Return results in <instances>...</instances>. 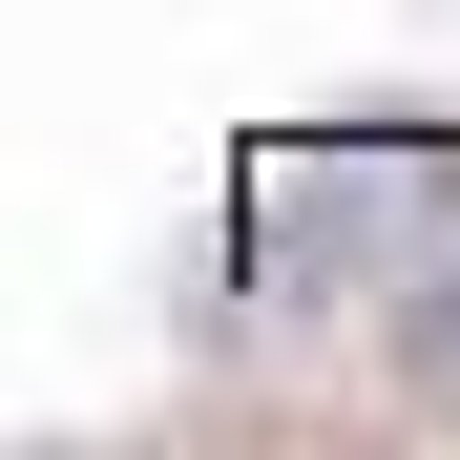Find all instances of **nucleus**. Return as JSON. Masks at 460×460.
<instances>
[{
	"label": "nucleus",
	"instance_id": "nucleus-1",
	"mask_svg": "<svg viewBox=\"0 0 460 460\" xmlns=\"http://www.w3.org/2000/svg\"><path fill=\"white\" fill-rule=\"evenodd\" d=\"M398 398L460 419V230H419V272H398Z\"/></svg>",
	"mask_w": 460,
	"mask_h": 460
}]
</instances>
